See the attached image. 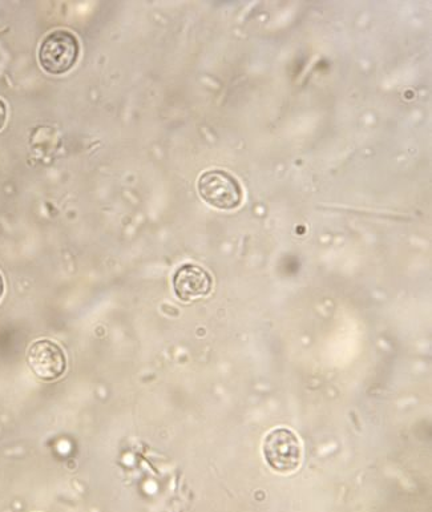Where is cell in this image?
<instances>
[{"mask_svg":"<svg viewBox=\"0 0 432 512\" xmlns=\"http://www.w3.org/2000/svg\"><path fill=\"white\" fill-rule=\"evenodd\" d=\"M262 453L270 469L276 473H294L301 466V441L288 427H277L269 431L262 443Z\"/></svg>","mask_w":432,"mask_h":512,"instance_id":"cell-1","label":"cell"},{"mask_svg":"<svg viewBox=\"0 0 432 512\" xmlns=\"http://www.w3.org/2000/svg\"><path fill=\"white\" fill-rule=\"evenodd\" d=\"M79 54V40L72 32L52 31L40 44V66L51 75L67 74L78 62Z\"/></svg>","mask_w":432,"mask_h":512,"instance_id":"cell-2","label":"cell"},{"mask_svg":"<svg viewBox=\"0 0 432 512\" xmlns=\"http://www.w3.org/2000/svg\"><path fill=\"white\" fill-rule=\"evenodd\" d=\"M197 189L205 203L221 211H233L240 207L244 200L240 183L230 173L221 169L203 173Z\"/></svg>","mask_w":432,"mask_h":512,"instance_id":"cell-3","label":"cell"},{"mask_svg":"<svg viewBox=\"0 0 432 512\" xmlns=\"http://www.w3.org/2000/svg\"><path fill=\"white\" fill-rule=\"evenodd\" d=\"M28 366L36 377L43 381H55L62 377L67 368L62 348L50 340H39L31 345L27 354Z\"/></svg>","mask_w":432,"mask_h":512,"instance_id":"cell-4","label":"cell"},{"mask_svg":"<svg viewBox=\"0 0 432 512\" xmlns=\"http://www.w3.org/2000/svg\"><path fill=\"white\" fill-rule=\"evenodd\" d=\"M211 274L195 264H184L176 270L173 277V289L181 301L189 302L207 297L212 292Z\"/></svg>","mask_w":432,"mask_h":512,"instance_id":"cell-5","label":"cell"},{"mask_svg":"<svg viewBox=\"0 0 432 512\" xmlns=\"http://www.w3.org/2000/svg\"><path fill=\"white\" fill-rule=\"evenodd\" d=\"M7 119V108L6 104L0 100V129L4 127V124H6Z\"/></svg>","mask_w":432,"mask_h":512,"instance_id":"cell-6","label":"cell"},{"mask_svg":"<svg viewBox=\"0 0 432 512\" xmlns=\"http://www.w3.org/2000/svg\"><path fill=\"white\" fill-rule=\"evenodd\" d=\"M4 292V282L2 276H0V298H2Z\"/></svg>","mask_w":432,"mask_h":512,"instance_id":"cell-7","label":"cell"}]
</instances>
